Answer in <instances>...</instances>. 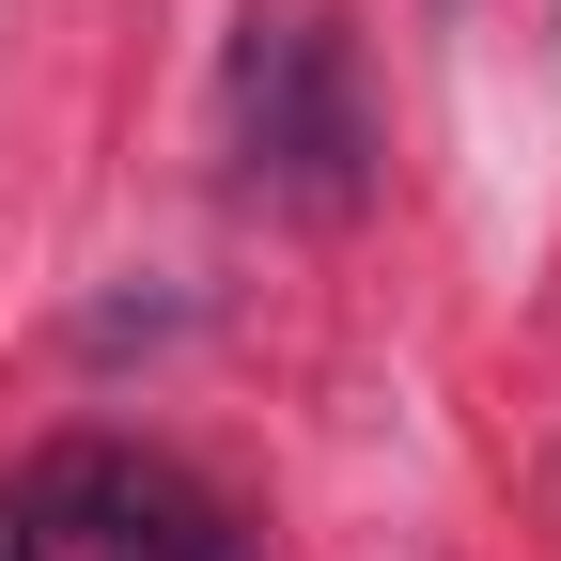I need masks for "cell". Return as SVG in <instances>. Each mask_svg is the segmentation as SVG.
I'll use <instances>...</instances> for the list:
<instances>
[{
    "label": "cell",
    "mask_w": 561,
    "mask_h": 561,
    "mask_svg": "<svg viewBox=\"0 0 561 561\" xmlns=\"http://www.w3.org/2000/svg\"><path fill=\"white\" fill-rule=\"evenodd\" d=\"M234 140H250V187H297L312 219L359 203V110H343L328 16H250V47H234Z\"/></svg>",
    "instance_id": "cell-1"
},
{
    "label": "cell",
    "mask_w": 561,
    "mask_h": 561,
    "mask_svg": "<svg viewBox=\"0 0 561 561\" xmlns=\"http://www.w3.org/2000/svg\"><path fill=\"white\" fill-rule=\"evenodd\" d=\"M32 515H47V546H94V561H250V530L203 500L172 453H110V437L47 453Z\"/></svg>",
    "instance_id": "cell-2"
},
{
    "label": "cell",
    "mask_w": 561,
    "mask_h": 561,
    "mask_svg": "<svg viewBox=\"0 0 561 561\" xmlns=\"http://www.w3.org/2000/svg\"><path fill=\"white\" fill-rule=\"evenodd\" d=\"M0 561H47V515H32V483H0Z\"/></svg>",
    "instance_id": "cell-3"
}]
</instances>
